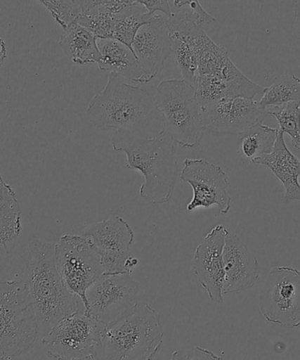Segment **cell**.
<instances>
[{
	"label": "cell",
	"mask_w": 300,
	"mask_h": 360,
	"mask_svg": "<svg viewBox=\"0 0 300 360\" xmlns=\"http://www.w3.org/2000/svg\"><path fill=\"white\" fill-rule=\"evenodd\" d=\"M172 56L176 67L181 72L183 80L196 91L199 79V52L188 42L181 39L171 37Z\"/></svg>",
	"instance_id": "cell-25"
},
{
	"label": "cell",
	"mask_w": 300,
	"mask_h": 360,
	"mask_svg": "<svg viewBox=\"0 0 300 360\" xmlns=\"http://www.w3.org/2000/svg\"><path fill=\"white\" fill-rule=\"evenodd\" d=\"M259 310L267 323L298 330L300 326V271L276 266L270 271L259 295Z\"/></svg>",
	"instance_id": "cell-9"
},
{
	"label": "cell",
	"mask_w": 300,
	"mask_h": 360,
	"mask_svg": "<svg viewBox=\"0 0 300 360\" xmlns=\"http://www.w3.org/2000/svg\"><path fill=\"white\" fill-rule=\"evenodd\" d=\"M157 14L148 12L138 0L116 15L115 20L114 40L122 42L132 51V44L137 32L144 25L157 19Z\"/></svg>",
	"instance_id": "cell-23"
},
{
	"label": "cell",
	"mask_w": 300,
	"mask_h": 360,
	"mask_svg": "<svg viewBox=\"0 0 300 360\" xmlns=\"http://www.w3.org/2000/svg\"><path fill=\"white\" fill-rule=\"evenodd\" d=\"M153 100L164 129L176 146L189 150L199 147L204 129L196 91L183 79H166L159 84Z\"/></svg>",
	"instance_id": "cell-5"
},
{
	"label": "cell",
	"mask_w": 300,
	"mask_h": 360,
	"mask_svg": "<svg viewBox=\"0 0 300 360\" xmlns=\"http://www.w3.org/2000/svg\"><path fill=\"white\" fill-rule=\"evenodd\" d=\"M268 115L276 118L278 131L291 137L292 146L300 151V100L282 105L266 109Z\"/></svg>",
	"instance_id": "cell-26"
},
{
	"label": "cell",
	"mask_w": 300,
	"mask_h": 360,
	"mask_svg": "<svg viewBox=\"0 0 300 360\" xmlns=\"http://www.w3.org/2000/svg\"><path fill=\"white\" fill-rule=\"evenodd\" d=\"M253 164L269 168L283 184V202L300 201V160L289 150L285 143L284 134L278 131L276 144L271 153L259 158Z\"/></svg>",
	"instance_id": "cell-17"
},
{
	"label": "cell",
	"mask_w": 300,
	"mask_h": 360,
	"mask_svg": "<svg viewBox=\"0 0 300 360\" xmlns=\"http://www.w3.org/2000/svg\"><path fill=\"white\" fill-rule=\"evenodd\" d=\"M98 47L100 52V60L98 63L100 70L121 76L139 84L150 83L146 74L141 67L131 49L114 39L98 40Z\"/></svg>",
	"instance_id": "cell-18"
},
{
	"label": "cell",
	"mask_w": 300,
	"mask_h": 360,
	"mask_svg": "<svg viewBox=\"0 0 300 360\" xmlns=\"http://www.w3.org/2000/svg\"><path fill=\"white\" fill-rule=\"evenodd\" d=\"M172 40L165 16L158 15L140 28L132 44V51L148 79L152 81L164 70L172 54Z\"/></svg>",
	"instance_id": "cell-14"
},
{
	"label": "cell",
	"mask_w": 300,
	"mask_h": 360,
	"mask_svg": "<svg viewBox=\"0 0 300 360\" xmlns=\"http://www.w3.org/2000/svg\"><path fill=\"white\" fill-rule=\"evenodd\" d=\"M133 3V0L81 1L82 13L76 22L90 30L98 40L112 39L116 15Z\"/></svg>",
	"instance_id": "cell-19"
},
{
	"label": "cell",
	"mask_w": 300,
	"mask_h": 360,
	"mask_svg": "<svg viewBox=\"0 0 300 360\" xmlns=\"http://www.w3.org/2000/svg\"><path fill=\"white\" fill-rule=\"evenodd\" d=\"M176 10L200 27L214 22L215 18L204 10L197 0H174Z\"/></svg>",
	"instance_id": "cell-28"
},
{
	"label": "cell",
	"mask_w": 300,
	"mask_h": 360,
	"mask_svg": "<svg viewBox=\"0 0 300 360\" xmlns=\"http://www.w3.org/2000/svg\"><path fill=\"white\" fill-rule=\"evenodd\" d=\"M157 112L153 97L145 89L111 73L104 90L88 104L86 117L101 130H125L143 136L155 122H162Z\"/></svg>",
	"instance_id": "cell-3"
},
{
	"label": "cell",
	"mask_w": 300,
	"mask_h": 360,
	"mask_svg": "<svg viewBox=\"0 0 300 360\" xmlns=\"http://www.w3.org/2000/svg\"><path fill=\"white\" fill-rule=\"evenodd\" d=\"M60 47L77 65L97 63L100 60L98 38L87 28L74 22L66 28L59 41Z\"/></svg>",
	"instance_id": "cell-20"
},
{
	"label": "cell",
	"mask_w": 300,
	"mask_h": 360,
	"mask_svg": "<svg viewBox=\"0 0 300 360\" xmlns=\"http://www.w3.org/2000/svg\"><path fill=\"white\" fill-rule=\"evenodd\" d=\"M228 233L225 226L217 225L201 240L193 259V271L197 281L215 303L223 302V250Z\"/></svg>",
	"instance_id": "cell-13"
},
{
	"label": "cell",
	"mask_w": 300,
	"mask_h": 360,
	"mask_svg": "<svg viewBox=\"0 0 300 360\" xmlns=\"http://www.w3.org/2000/svg\"><path fill=\"white\" fill-rule=\"evenodd\" d=\"M259 101L248 97L223 98L202 108L204 131L240 136L268 117Z\"/></svg>",
	"instance_id": "cell-12"
},
{
	"label": "cell",
	"mask_w": 300,
	"mask_h": 360,
	"mask_svg": "<svg viewBox=\"0 0 300 360\" xmlns=\"http://www.w3.org/2000/svg\"><path fill=\"white\" fill-rule=\"evenodd\" d=\"M21 211L19 201L12 186L0 172V245L7 252L6 245L20 235Z\"/></svg>",
	"instance_id": "cell-22"
},
{
	"label": "cell",
	"mask_w": 300,
	"mask_h": 360,
	"mask_svg": "<svg viewBox=\"0 0 300 360\" xmlns=\"http://www.w3.org/2000/svg\"><path fill=\"white\" fill-rule=\"evenodd\" d=\"M294 13L296 17V26H297L300 38V1H296L294 4Z\"/></svg>",
	"instance_id": "cell-32"
},
{
	"label": "cell",
	"mask_w": 300,
	"mask_h": 360,
	"mask_svg": "<svg viewBox=\"0 0 300 360\" xmlns=\"http://www.w3.org/2000/svg\"><path fill=\"white\" fill-rule=\"evenodd\" d=\"M6 46L5 42L0 38V67L3 65L6 59Z\"/></svg>",
	"instance_id": "cell-31"
},
{
	"label": "cell",
	"mask_w": 300,
	"mask_h": 360,
	"mask_svg": "<svg viewBox=\"0 0 300 360\" xmlns=\"http://www.w3.org/2000/svg\"><path fill=\"white\" fill-rule=\"evenodd\" d=\"M37 321L23 282L0 281V358L19 357L34 347Z\"/></svg>",
	"instance_id": "cell-6"
},
{
	"label": "cell",
	"mask_w": 300,
	"mask_h": 360,
	"mask_svg": "<svg viewBox=\"0 0 300 360\" xmlns=\"http://www.w3.org/2000/svg\"><path fill=\"white\" fill-rule=\"evenodd\" d=\"M56 269L63 285L86 308V292L105 274L100 257L83 236L63 235L55 245Z\"/></svg>",
	"instance_id": "cell-8"
},
{
	"label": "cell",
	"mask_w": 300,
	"mask_h": 360,
	"mask_svg": "<svg viewBox=\"0 0 300 360\" xmlns=\"http://www.w3.org/2000/svg\"><path fill=\"white\" fill-rule=\"evenodd\" d=\"M115 151L126 156V167L144 178L140 196L154 205L171 199L178 175L176 144L164 129L155 136L117 130L112 136Z\"/></svg>",
	"instance_id": "cell-2"
},
{
	"label": "cell",
	"mask_w": 300,
	"mask_h": 360,
	"mask_svg": "<svg viewBox=\"0 0 300 360\" xmlns=\"http://www.w3.org/2000/svg\"><path fill=\"white\" fill-rule=\"evenodd\" d=\"M139 292L132 274L105 273L86 292V311L107 326L137 304Z\"/></svg>",
	"instance_id": "cell-10"
},
{
	"label": "cell",
	"mask_w": 300,
	"mask_h": 360,
	"mask_svg": "<svg viewBox=\"0 0 300 360\" xmlns=\"http://www.w3.org/2000/svg\"><path fill=\"white\" fill-rule=\"evenodd\" d=\"M160 317L148 303L136 304L102 335L98 360H153L164 344Z\"/></svg>",
	"instance_id": "cell-4"
},
{
	"label": "cell",
	"mask_w": 300,
	"mask_h": 360,
	"mask_svg": "<svg viewBox=\"0 0 300 360\" xmlns=\"http://www.w3.org/2000/svg\"><path fill=\"white\" fill-rule=\"evenodd\" d=\"M171 360H224L214 352L202 347H194L173 352Z\"/></svg>",
	"instance_id": "cell-29"
},
{
	"label": "cell",
	"mask_w": 300,
	"mask_h": 360,
	"mask_svg": "<svg viewBox=\"0 0 300 360\" xmlns=\"http://www.w3.org/2000/svg\"><path fill=\"white\" fill-rule=\"evenodd\" d=\"M23 259L21 281L33 307L39 337L44 338L84 303L63 283L56 266L55 243L31 242Z\"/></svg>",
	"instance_id": "cell-1"
},
{
	"label": "cell",
	"mask_w": 300,
	"mask_h": 360,
	"mask_svg": "<svg viewBox=\"0 0 300 360\" xmlns=\"http://www.w3.org/2000/svg\"><path fill=\"white\" fill-rule=\"evenodd\" d=\"M42 5L47 7L54 20L65 30L79 19L82 8L81 1L72 0H41Z\"/></svg>",
	"instance_id": "cell-27"
},
{
	"label": "cell",
	"mask_w": 300,
	"mask_h": 360,
	"mask_svg": "<svg viewBox=\"0 0 300 360\" xmlns=\"http://www.w3.org/2000/svg\"><path fill=\"white\" fill-rule=\"evenodd\" d=\"M82 236L90 240L100 256L131 253L135 241L131 226L119 215L87 225Z\"/></svg>",
	"instance_id": "cell-16"
},
{
	"label": "cell",
	"mask_w": 300,
	"mask_h": 360,
	"mask_svg": "<svg viewBox=\"0 0 300 360\" xmlns=\"http://www.w3.org/2000/svg\"><path fill=\"white\" fill-rule=\"evenodd\" d=\"M278 135V129L259 124L239 136L238 155L243 164L254 163L271 153Z\"/></svg>",
	"instance_id": "cell-21"
},
{
	"label": "cell",
	"mask_w": 300,
	"mask_h": 360,
	"mask_svg": "<svg viewBox=\"0 0 300 360\" xmlns=\"http://www.w3.org/2000/svg\"><path fill=\"white\" fill-rule=\"evenodd\" d=\"M225 281L222 294L230 295L249 290L260 278L255 255L236 234L228 233L223 250Z\"/></svg>",
	"instance_id": "cell-15"
},
{
	"label": "cell",
	"mask_w": 300,
	"mask_h": 360,
	"mask_svg": "<svg viewBox=\"0 0 300 360\" xmlns=\"http://www.w3.org/2000/svg\"><path fill=\"white\" fill-rule=\"evenodd\" d=\"M105 327L83 304L42 338L41 344L54 360H93L100 354Z\"/></svg>",
	"instance_id": "cell-7"
},
{
	"label": "cell",
	"mask_w": 300,
	"mask_h": 360,
	"mask_svg": "<svg viewBox=\"0 0 300 360\" xmlns=\"http://www.w3.org/2000/svg\"><path fill=\"white\" fill-rule=\"evenodd\" d=\"M0 360H6V359H2V358H0Z\"/></svg>",
	"instance_id": "cell-33"
},
{
	"label": "cell",
	"mask_w": 300,
	"mask_h": 360,
	"mask_svg": "<svg viewBox=\"0 0 300 360\" xmlns=\"http://www.w3.org/2000/svg\"><path fill=\"white\" fill-rule=\"evenodd\" d=\"M138 1L150 13L155 14V12H162L166 17L171 15V6H169L168 0H138Z\"/></svg>",
	"instance_id": "cell-30"
},
{
	"label": "cell",
	"mask_w": 300,
	"mask_h": 360,
	"mask_svg": "<svg viewBox=\"0 0 300 360\" xmlns=\"http://www.w3.org/2000/svg\"><path fill=\"white\" fill-rule=\"evenodd\" d=\"M180 180L192 186L193 197L186 210L216 206L222 214L231 208V197L228 193V177L220 165L204 160L186 158L179 176Z\"/></svg>",
	"instance_id": "cell-11"
},
{
	"label": "cell",
	"mask_w": 300,
	"mask_h": 360,
	"mask_svg": "<svg viewBox=\"0 0 300 360\" xmlns=\"http://www.w3.org/2000/svg\"><path fill=\"white\" fill-rule=\"evenodd\" d=\"M300 100V79L292 74L275 77L271 86L266 87L259 104L264 109L282 107Z\"/></svg>",
	"instance_id": "cell-24"
},
{
	"label": "cell",
	"mask_w": 300,
	"mask_h": 360,
	"mask_svg": "<svg viewBox=\"0 0 300 360\" xmlns=\"http://www.w3.org/2000/svg\"><path fill=\"white\" fill-rule=\"evenodd\" d=\"M299 331H300V326L299 327V329H298Z\"/></svg>",
	"instance_id": "cell-34"
}]
</instances>
